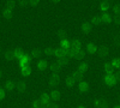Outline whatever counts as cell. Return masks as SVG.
<instances>
[{"mask_svg":"<svg viewBox=\"0 0 120 108\" xmlns=\"http://www.w3.org/2000/svg\"><path fill=\"white\" fill-rule=\"evenodd\" d=\"M81 89H82V90H85V89H86V85H85V84H81Z\"/></svg>","mask_w":120,"mask_h":108,"instance_id":"1","label":"cell"},{"mask_svg":"<svg viewBox=\"0 0 120 108\" xmlns=\"http://www.w3.org/2000/svg\"><path fill=\"white\" fill-rule=\"evenodd\" d=\"M116 108H120V107H116Z\"/></svg>","mask_w":120,"mask_h":108,"instance_id":"3","label":"cell"},{"mask_svg":"<svg viewBox=\"0 0 120 108\" xmlns=\"http://www.w3.org/2000/svg\"><path fill=\"white\" fill-rule=\"evenodd\" d=\"M53 97H54V99H56V97H58V94H56V93H54V94H53Z\"/></svg>","mask_w":120,"mask_h":108,"instance_id":"2","label":"cell"}]
</instances>
